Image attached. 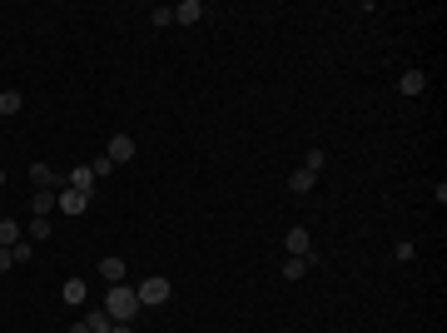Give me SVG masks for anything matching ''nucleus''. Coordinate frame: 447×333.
I'll return each instance as SVG.
<instances>
[{"label":"nucleus","mask_w":447,"mask_h":333,"mask_svg":"<svg viewBox=\"0 0 447 333\" xmlns=\"http://www.w3.org/2000/svg\"><path fill=\"white\" fill-rule=\"evenodd\" d=\"M0 184H6V170H0Z\"/></svg>","instance_id":"nucleus-25"},{"label":"nucleus","mask_w":447,"mask_h":333,"mask_svg":"<svg viewBox=\"0 0 447 333\" xmlns=\"http://www.w3.org/2000/svg\"><path fill=\"white\" fill-rule=\"evenodd\" d=\"M70 333H90V328H85V323H75V328H70Z\"/></svg>","instance_id":"nucleus-24"},{"label":"nucleus","mask_w":447,"mask_h":333,"mask_svg":"<svg viewBox=\"0 0 447 333\" xmlns=\"http://www.w3.org/2000/svg\"><path fill=\"white\" fill-rule=\"evenodd\" d=\"M308 269H313V259H284V279L294 284V279H303Z\"/></svg>","instance_id":"nucleus-15"},{"label":"nucleus","mask_w":447,"mask_h":333,"mask_svg":"<svg viewBox=\"0 0 447 333\" xmlns=\"http://www.w3.org/2000/svg\"><path fill=\"white\" fill-rule=\"evenodd\" d=\"M323 164H328V154H323V149H308V154H303V170H313V175H318Z\"/></svg>","instance_id":"nucleus-18"},{"label":"nucleus","mask_w":447,"mask_h":333,"mask_svg":"<svg viewBox=\"0 0 447 333\" xmlns=\"http://www.w3.org/2000/svg\"><path fill=\"white\" fill-rule=\"evenodd\" d=\"M55 209H60V189H35L30 214H35V219H45V214H55Z\"/></svg>","instance_id":"nucleus-5"},{"label":"nucleus","mask_w":447,"mask_h":333,"mask_svg":"<svg viewBox=\"0 0 447 333\" xmlns=\"http://www.w3.org/2000/svg\"><path fill=\"white\" fill-rule=\"evenodd\" d=\"M174 20H179V25H199V20H204V0H179V6H174Z\"/></svg>","instance_id":"nucleus-9"},{"label":"nucleus","mask_w":447,"mask_h":333,"mask_svg":"<svg viewBox=\"0 0 447 333\" xmlns=\"http://www.w3.org/2000/svg\"><path fill=\"white\" fill-rule=\"evenodd\" d=\"M85 294H90V289H85V279H65V289H60V299H65V304H85Z\"/></svg>","instance_id":"nucleus-14"},{"label":"nucleus","mask_w":447,"mask_h":333,"mask_svg":"<svg viewBox=\"0 0 447 333\" xmlns=\"http://www.w3.org/2000/svg\"><path fill=\"white\" fill-rule=\"evenodd\" d=\"M149 20H154V25H174V6H154Z\"/></svg>","instance_id":"nucleus-20"},{"label":"nucleus","mask_w":447,"mask_h":333,"mask_svg":"<svg viewBox=\"0 0 447 333\" xmlns=\"http://www.w3.org/2000/svg\"><path fill=\"white\" fill-rule=\"evenodd\" d=\"M25 239H30V244H45V239H50V219H30Z\"/></svg>","instance_id":"nucleus-17"},{"label":"nucleus","mask_w":447,"mask_h":333,"mask_svg":"<svg viewBox=\"0 0 447 333\" xmlns=\"http://www.w3.org/2000/svg\"><path fill=\"white\" fill-rule=\"evenodd\" d=\"M284 249H289V259H318V254H313V234H308L303 224H294V229L284 234Z\"/></svg>","instance_id":"nucleus-3"},{"label":"nucleus","mask_w":447,"mask_h":333,"mask_svg":"<svg viewBox=\"0 0 447 333\" xmlns=\"http://www.w3.org/2000/svg\"><path fill=\"white\" fill-rule=\"evenodd\" d=\"M313 184H318V175H313V170H303V164H298V170L289 175V189H294V194H308Z\"/></svg>","instance_id":"nucleus-13"},{"label":"nucleus","mask_w":447,"mask_h":333,"mask_svg":"<svg viewBox=\"0 0 447 333\" xmlns=\"http://www.w3.org/2000/svg\"><path fill=\"white\" fill-rule=\"evenodd\" d=\"M422 90H427V75H422V70H403V75H398V95L418 100Z\"/></svg>","instance_id":"nucleus-7"},{"label":"nucleus","mask_w":447,"mask_h":333,"mask_svg":"<svg viewBox=\"0 0 447 333\" xmlns=\"http://www.w3.org/2000/svg\"><path fill=\"white\" fill-rule=\"evenodd\" d=\"M115 323H130L135 313H139V294L135 289H125V284H109V294H104V304H99Z\"/></svg>","instance_id":"nucleus-1"},{"label":"nucleus","mask_w":447,"mask_h":333,"mask_svg":"<svg viewBox=\"0 0 447 333\" xmlns=\"http://www.w3.org/2000/svg\"><path fill=\"white\" fill-rule=\"evenodd\" d=\"M11 254H15V264H25V259H35V244H30V239H20Z\"/></svg>","instance_id":"nucleus-21"},{"label":"nucleus","mask_w":447,"mask_h":333,"mask_svg":"<svg viewBox=\"0 0 447 333\" xmlns=\"http://www.w3.org/2000/svg\"><path fill=\"white\" fill-rule=\"evenodd\" d=\"M60 209H65V214H85V209H90V194H80V189H60Z\"/></svg>","instance_id":"nucleus-10"},{"label":"nucleus","mask_w":447,"mask_h":333,"mask_svg":"<svg viewBox=\"0 0 447 333\" xmlns=\"http://www.w3.org/2000/svg\"><path fill=\"white\" fill-rule=\"evenodd\" d=\"M20 104H25V95L20 90H6V95H0V115H20Z\"/></svg>","instance_id":"nucleus-16"},{"label":"nucleus","mask_w":447,"mask_h":333,"mask_svg":"<svg viewBox=\"0 0 447 333\" xmlns=\"http://www.w3.org/2000/svg\"><path fill=\"white\" fill-rule=\"evenodd\" d=\"M80 323H85V328H90V333H109V328H115V318H109V313H104V308H90V313H85V318H80Z\"/></svg>","instance_id":"nucleus-12"},{"label":"nucleus","mask_w":447,"mask_h":333,"mask_svg":"<svg viewBox=\"0 0 447 333\" xmlns=\"http://www.w3.org/2000/svg\"><path fill=\"white\" fill-rule=\"evenodd\" d=\"M90 170H95V179H104V175H115V159H109V154H99V159L90 164Z\"/></svg>","instance_id":"nucleus-19"},{"label":"nucleus","mask_w":447,"mask_h":333,"mask_svg":"<svg viewBox=\"0 0 447 333\" xmlns=\"http://www.w3.org/2000/svg\"><path fill=\"white\" fill-rule=\"evenodd\" d=\"M109 159H115V170H120V164H130L135 154H139V144H135V135H115V140H109V149H104Z\"/></svg>","instance_id":"nucleus-4"},{"label":"nucleus","mask_w":447,"mask_h":333,"mask_svg":"<svg viewBox=\"0 0 447 333\" xmlns=\"http://www.w3.org/2000/svg\"><path fill=\"white\" fill-rule=\"evenodd\" d=\"M99 279H104V284H125V259H120V254H104V259H99Z\"/></svg>","instance_id":"nucleus-8"},{"label":"nucleus","mask_w":447,"mask_h":333,"mask_svg":"<svg viewBox=\"0 0 447 333\" xmlns=\"http://www.w3.org/2000/svg\"><path fill=\"white\" fill-rule=\"evenodd\" d=\"M65 189H80V194H95V170H90V164H75V170L65 175Z\"/></svg>","instance_id":"nucleus-6"},{"label":"nucleus","mask_w":447,"mask_h":333,"mask_svg":"<svg viewBox=\"0 0 447 333\" xmlns=\"http://www.w3.org/2000/svg\"><path fill=\"white\" fill-rule=\"evenodd\" d=\"M109 333H135V328H130V323H115V328H109Z\"/></svg>","instance_id":"nucleus-23"},{"label":"nucleus","mask_w":447,"mask_h":333,"mask_svg":"<svg viewBox=\"0 0 447 333\" xmlns=\"http://www.w3.org/2000/svg\"><path fill=\"white\" fill-rule=\"evenodd\" d=\"M11 269H15V254H11V249H0V273H11Z\"/></svg>","instance_id":"nucleus-22"},{"label":"nucleus","mask_w":447,"mask_h":333,"mask_svg":"<svg viewBox=\"0 0 447 333\" xmlns=\"http://www.w3.org/2000/svg\"><path fill=\"white\" fill-rule=\"evenodd\" d=\"M20 239H25V229L15 224V219H0V249H15Z\"/></svg>","instance_id":"nucleus-11"},{"label":"nucleus","mask_w":447,"mask_h":333,"mask_svg":"<svg viewBox=\"0 0 447 333\" xmlns=\"http://www.w3.org/2000/svg\"><path fill=\"white\" fill-rule=\"evenodd\" d=\"M135 294H139V308H154V304H170L174 289H170V279H164V273H154V279H144Z\"/></svg>","instance_id":"nucleus-2"}]
</instances>
